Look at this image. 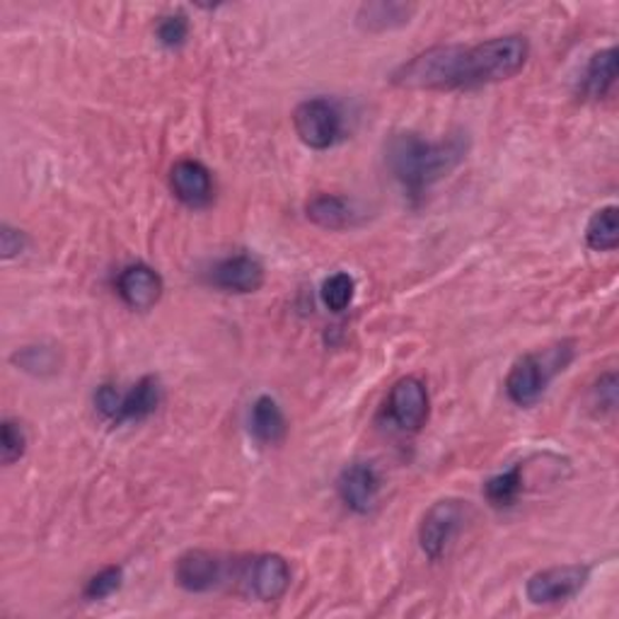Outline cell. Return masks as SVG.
I'll use <instances>...</instances> for the list:
<instances>
[{
  "label": "cell",
  "mask_w": 619,
  "mask_h": 619,
  "mask_svg": "<svg viewBox=\"0 0 619 619\" xmlns=\"http://www.w3.org/2000/svg\"><path fill=\"white\" fill-rule=\"evenodd\" d=\"M467 158V136L452 133L448 139L429 141L415 131L392 133L385 143V162L409 197H421L443 180Z\"/></svg>",
  "instance_id": "1"
},
{
  "label": "cell",
  "mask_w": 619,
  "mask_h": 619,
  "mask_svg": "<svg viewBox=\"0 0 619 619\" xmlns=\"http://www.w3.org/2000/svg\"><path fill=\"white\" fill-rule=\"evenodd\" d=\"M392 82L405 90H470L477 88L472 49L462 44H440L421 51L392 73Z\"/></svg>",
  "instance_id": "2"
},
{
  "label": "cell",
  "mask_w": 619,
  "mask_h": 619,
  "mask_svg": "<svg viewBox=\"0 0 619 619\" xmlns=\"http://www.w3.org/2000/svg\"><path fill=\"white\" fill-rule=\"evenodd\" d=\"M573 359V343L561 341L538 353H526L511 366L506 376V395L516 407H535L559 373L567 370Z\"/></svg>",
  "instance_id": "3"
},
{
  "label": "cell",
  "mask_w": 619,
  "mask_h": 619,
  "mask_svg": "<svg viewBox=\"0 0 619 619\" xmlns=\"http://www.w3.org/2000/svg\"><path fill=\"white\" fill-rule=\"evenodd\" d=\"M470 49L477 88L511 80L522 71V66L528 63L530 57V41L520 34L493 37Z\"/></svg>",
  "instance_id": "4"
},
{
  "label": "cell",
  "mask_w": 619,
  "mask_h": 619,
  "mask_svg": "<svg viewBox=\"0 0 619 619\" xmlns=\"http://www.w3.org/2000/svg\"><path fill=\"white\" fill-rule=\"evenodd\" d=\"M467 518H470V506H467V501H436L429 511L423 513L419 526V545L423 555L433 561L443 559L452 542H456L458 535L462 532Z\"/></svg>",
  "instance_id": "5"
},
{
  "label": "cell",
  "mask_w": 619,
  "mask_h": 619,
  "mask_svg": "<svg viewBox=\"0 0 619 619\" xmlns=\"http://www.w3.org/2000/svg\"><path fill=\"white\" fill-rule=\"evenodd\" d=\"M293 129L298 139L312 150H329L343 133V119L332 100L312 98L300 102L293 112Z\"/></svg>",
  "instance_id": "6"
},
{
  "label": "cell",
  "mask_w": 619,
  "mask_h": 619,
  "mask_svg": "<svg viewBox=\"0 0 619 619\" xmlns=\"http://www.w3.org/2000/svg\"><path fill=\"white\" fill-rule=\"evenodd\" d=\"M590 581V567L586 563H563L530 576L526 596L532 605H559L576 598Z\"/></svg>",
  "instance_id": "7"
},
{
  "label": "cell",
  "mask_w": 619,
  "mask_h": 619,
  "mask_svg": "<svg viewBox=\"0 0 619 619\" xmlns=\"http://www.w3.org/2000/svg\"><path fill=\"white\" fill-rule=\"evenodd\" d=\"M431 400L429 390L419 378H400L388 395L385 402V415H388L390 423L405 433H417L421 431L426 421H429Z\"/></svg>",
  "instance_id": "8"
},
{
  "label": "cell",
  "mask_w": 619,
  "mask_h": 619,
  "mask_svg": "<svg viewBox=\"0 0 619 619\" xmlns=\"http://www.w3.org/2000/svg\"><path fill=\"white\" fill-rule=\"evenodd\" d=\"M240 579L257 600L277 602L291 588V567L281 555H257L244 563Z\"/></svg>",
  "instance_id": "9"
},
{
  "label": "cell",
  "mask_w": 619,
  "mask_h": 619,
  "mask_svg": "<svg viewBox=\"0 0 619 619\" xmlns=\"http://www.w3.org/2000/svg\"><path fill=\"white\" fill-rule=\"evenodd\" d=\"M228 579L226 561L206 549H189L174 563V581L187 593H211Z\"/></svg>",
  "instance_id": "10"
},
{
  "label": "cell",
  "mask_w": 619,
  "mask_h": 619,
  "mask_svg": "<svg viewBox=\"0 0 619 619\" xmlns=\"http://www.w3.org/2000/svg\"><path fill=\"white\" fill-rule=\"evenodd\" d=\"M380 472L373 462H351L349 467H343L339 479H337V491L341 503L349 508V511L366 516L376 508L378 493H380Z\"/></svg>",
  "instance_id": "11"
},
{
  "label": "cell",
  "mask_w": 619,
  "mask_h": 619,
  "mask_svg": "<svg viewBox=\"0 0 619 619\" xmlns=\"http://www.w3.org/2000/svg\"><path fill=\"white\" fill-rule=\"evenodd\" d=\"M162 291H164L162 277L148 264H131L127 269H121L117 277V293L131 310L146 312L150 308H156L162 298Z\"/></svg>",
  "instance_id": "12"
},
{
  "label": "cell",
  "mask_w": 619,
  "mask_h": 619,
  "mask_svg": "<svg viewBox=\"0 0 619 619\" xmlns=\"http://www.w3.org/2000/svg\"><path fill=\"white\" fill-rule=\"evenodd\" d=\"M170 189L189 209H203L213 199V180L211 172L199 160H180L170 170Z\"/></svg>",
  "instance_id": "13"
},
{
  "label": "cell",
  "mask_w": 619,
  "mask_h": 619,
  "mask_svg": "<svg viewBox=\"0 0 619 619\" xmlns=\"http://www.w3.org/2000/svg\"><path fill=\"white\" fill-rule=\"evenodd\" d=\"M211 283L226 293H257L264 286V267L250 254L226 257L211 269Z\"/></svg>",
  "instance_id": "14"
},
{
  "label": "cell",
  "mask_w": 619,
  "mask_h": 619,
  "mask_svg": "<svg viewBox=\"0 0 619 619\" xmlns=\"http://www.w3.org/2000/svg\"><path fill=\"white\" fill-rule=\"evenodd\" d=\"M306 213L315 226L325 230H347L359 223V209L351 199H343L337 194H318L312 197L306 206Z\"/></svg>",
  "instance_id": "15"
},
{
  "label": "cell",
  "mask_w": 619,
  "mask_h": 619,
  "mask_svg": "<svg viewBox=\"0 0 619 619\" xmlns=\"http://www.w3.org/2000/svg\"><path fill=\"white\" fill-rule=\"evenodd\" d=\"M162 400V388L156 376H146L133 385L129 392H121V402L114 423H127V421H143L150 415H156Z\"/></svg>",
  "instance_id": "16"
},
{
  "label": "cell",
  "mask_w": 619,
  "mask_h": 619,
  "mask_svg": "<svg viewBox=\"0 0 619 619\" xmlns=\"http://www.w3.org/2000/svg\"><path fill=\"white\" fill-rule=\"evenodd\" d=\"M250 431L252 436L264 446H277L286 438L288 423L279 402L269 395L257 397V402L252 405L250 411Z\"/></svg>",
  "instance_id": "17"
},
{
  "label": "cell",
  "mask_w": 619,
  "mask_h": 619,
  "mask_svg": "<svg viewBox=\"0 0 619 619\" xmlns=\"http://www.w3.org/2000/svg\"><path fill=\"white\" fill-rule=\"evenodd\" d=\"M617 82V49H602L590 57L581 76V92L590 100L608 98Z\"/></svg>",
  "instance_id": "18"
},
{
  "label": "cell",
  "mask_w": 619,
  "mask_h": 619,
  "mask_svg": "<svg viewBox=\"0 0 619 619\" xmlns=\"http://www.w3.org/2000/svg\"><path fill=\"white\" fill-rule=\"evenodd\" d=\"M417 8L407 6V3H366L359 8V16H356V22H359L361 30L366 32H390V30H400V27L409 24L411 16H415Z\"/></svg>",
  "instance_id": "19"
},
{
  "label": "cell",
  "mask_w": 619,
  "mask_h": 619,
  "mask_svg": "<svg viewBox=\"0 0 619 619\" xmlns=\"http://www.w3.org/2000/svg\"><path fill=\"white\" fill-rule=\"evenodd\" d=\"M617 206H602L593 216H590L586 226V242L590 250L596 252H615L619 244V220H617Z\"/></svg>",
  "instance_id": "20"
},
{
  "label": "cell",
  "mask_w": 619,
  "mask_h": 619,
  "mask_svg": "<svg viewBox=\"0 0 619 619\" xmlns=\"http://www.w3.org/2000/svg\"><path fill=\"white\" fill-rule=\"evenodd\" d=\"M522 470H526V465L518 462L511 467V470L487 479L485 485L487 501L497 508H511L520 499L522 489H526V477H522Z\"/></svg>",
  "instance_id": "21"
},
{
  "label": "cell",
  "mask_w": 619,
  "mask_h": 619,
  "mask_svg": "<svg viewBox=\"0 0 619 619\" xmlns=\"http://www.w3.org/2000/svg\"><path fill=\"white\" fill-rule=\"evenodd\" d=\"M353 293H356V281L349 277L347 271H337V273H332V277H327L322 283V291H320L325 308L332 312L347 310L351 306Z\"/></svg>",
  "instance_id": "22"
},
{
  "label": "cell",
  "mask_w": 619,
  "mask_h": 619,
  "mask_svg": "<svg viewBox=\"0 0 619 619\" xmlns=\"http://www.w3.org/2000/svg\"><path fill=\"white\" fill-rule=\"evenodd\" d=\"M12 363L22 368L24 373L44 376L57 370V353L47 347H24L16 356H12Z\"/></svg>",
  "instance_id": "23"
},
{
  "label": "cell",
  "mask_w": 619,
  "mask_h": 619,
  "mask_svg": "<svg viewBox=\"0 0 619 619\" xmlns=\"http://www.w3.org/2000/svg\"><path fill=\"white\" fill-rule=\"evenodd\" d=\"M27 450V433L18 421L6 419L3 429H0V458L3 465H16Z\"/></svg>",
  "instance_id": "24"
},
{
  "label": "cell",
  "mask_w": 619,
  "mask_h": 619,
  "mask_svg": "<svg viewBox=\"0 0 619 619\" xmlns=\"http://www.w3.org/2000/svg\"><path fill=\"white\" fill-rule=\"evenodd\" d=\"M123 583V569L121 567H107L100 573H94L88 581L82 596L86 600H107L109 596H114Z\"/></svg>",
  "instance_id": "25"
},
{
  "label": "cell",
  "mask_w": 619,
  "mask_h": 619,
  "mask_svg": "<svg viewBox=\"0 0 619 619\" xmlns=\"http://www.w3.org/2000/svg\"><path fill=\"white\" fill-rule=\"evenodd\" d=\"M156 34L162 47L168 49L182 47L189 37V20L182 16V12H174V16H168L158 22Z\"/></svg>",
  "instance_id": "26"
},
{
  "label": "cell",
  "mask_w": 619,
  "mask_h": 619,
  "mask_svg": "<svg viewBox=\"0 0 619 619\" xmlns=\"http://www.w3.org/2000/svg\"><path fill=\"white\" fill-rule=\"evenodd\" d=\"M27 244H30V240H27L22 230L10 226H3V230H0V257L6 261L20 257L27 250Z\"/></svg>",
  "instance_id": "27"
},
{
  "label": "cell",
  "mask_w": 619,
  "mask_h": 619,
  "mask_svg": "<svg viewBox=\"0 0 619 619\" xmlns=\"http://www.w3.org/2000/svg\"><path fill=\"white\" fill-rule=\"evenodd\" d=\"M119 402H121V392L114 388V385H100L98 392H94V407H98L100 415L109 421L117 419Z\"/></svg>",
  "instance_id": "28"
},
{
  "label": "cell",
  "mask_w": 619,
  "mask_h": 619,
  "mask_svg": "<svg viewBox=\"0 0 619 619\" xmlns=\"http://www.w3.org/2000/svg\"><path fill=\"white\" fill-rule=\"evenodd\" d=\"M596 397H598V405L605 409H615L617 405V376L608 373L602 376L596 385Z\"/></svg>",
  "instance_id": "29"
}]
</instances>
